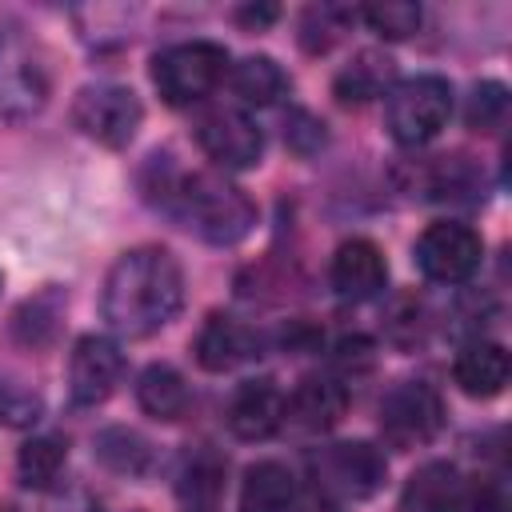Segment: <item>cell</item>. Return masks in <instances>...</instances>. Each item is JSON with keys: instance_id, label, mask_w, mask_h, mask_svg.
I'll list each match as a JSON object with an SVG mask.
<instances>
[{"instance_id": "6da1fadb", "label": "cell", "mask_w": 512, "mask_h": 512, "mask_svg": "<svg viewBox=\"0 0 512 512\" xmlns=\"http://www.w3.org/2000/svg\"><path fill=\"white\" fill-rule=\"evenodd\" d=\"M180 304L184 272L168 248H132L108 268L100 312L116 336H152L180 312Z\"/></svg>"}, {"instance_id": "7a4b0ae2", "label": "cell", "mask_w": 512, "mask_h": 512, "mask_svg": "<svg viewBox=\"0 0 512 512\" xmlns=\"http://www.w3.org/2000/svg\"><path fill=\"white\" fill-rule=\"evenodd\" d=\"M172 212L208 244H236L256 224V204L248 192L220 172H192L164 184Z\"/></svg>"}, {"instance_id": "3957f363", "label": "cell", "mask_w": 512, "mask_h": 512, "mask_svg": "<svg viewBox=\"0 0 512 512\" xmlns=\"http://www.w3.org/2000/svg\"><path fill=\"white\" fill-rule=\"evenodd\" d=\"M52 96V68L44 44L20 28L4 24L0 28V116L12 124H24L44 112Z\"/></svg>"}, {"instance_id": "277c9868", "label": "cell", "mask_w": 512, "mask_h": 512, "mask_svg": "<svg viewBox=\"0 0 512 512\" xmlns=\"http://www.w3.org/2000/svg\"><path fill=\"white\" fill-rule=\"evenodd\" d=\"M224 72H228V52L212 40H184L152 60V84L172 108H188L212 96Z\"/></svg>"}, {"instance_id": "5b68a950", "label": "cell", "mask_w": 512, "mask_h": 512, "mask_svg": "<svg viewBox=\"0 0 512 512\" xmlns=\"http://www.w3.org/2000/svg\"><path fill=\"white\" fill-rule=\"evenodd\" d=\"M452 116V88L444 76H408L388 88L384 124L396 144H428Z\"/></svg>"}, {"instance_id": "8992f818", "label": "cell", "mask_w": 512, "mask_h": 512, "mask_svg": "<svg viewBox=\"0 0 512 512\" xmlns=\"http://www.w3.org/2000/svg\"><path fill=\"white\" fill-rule=\"evenodd\" d=\"M312 476H316L324 496L364 500L384 484L388 460L368 440H340V444H328L312 456Z\"/></svg>"}, {"instance_id": "52a82bcc", "label": "cell", "mask_w": 512, "mask_h": 512, "mask_svg": "<svg viewBox=\"0 0 512 512\" xmlns=\"http://www.w3.org/2000/svg\"><path fill=\"white\" fill-rule=\"evenodd\" d=\"M444 424V400L424 380H404L380 400V436L392 448H420Z\"/></svg>"}, {"instance_id": "ba28073f", "label": "cell", "mask_w": 512, "mask_h": 512, "mask_svg": "<svg viewBox=\"0 0 512 512\" xmlns=\"http://www.w3.org/2000/svg\"><path fill=\"white\" fill-rule=\"evenodd\" d=\"M140 120H144V108L136 92L120 84H88L72 104V124L104 148H124L136 136Z\"/></svg>"}, {"instance_id": "9c48e42d", "label": "cell", "mask_w": 512, "mask_h": 512, "mask_svg": "<svg viewBox=\"0 0 512 512\" xmlns=\"http://www.w3.org/2000/svg\"><path fill=\"white\" fill-rule=\"evenodd\" d=\"M480 256H484L480 236L468 224H456V220L428 224L420 232V240H416V264L436 284H464V280H472L476 268H480Z\"/></svg>"}, {"instance_id": "30bf717a", "label": "cell", "mask_w": 512, "mask_h": 512, "mask_svg": "<svg viewBox=\"0 0 512 512\" xmlns=\"http://www.w3.org/2000/svg\"><path fill=\"white\" fill-rule=\"evenodd\" d=\"M196 140H200V148L212 164L232 168V172L260 164V152H264V136H260L256 120L240 108H212L200 120Z\"/></svg>"}, {"instance_id": "8fae6325", "label": "cell", "mask_w": 512, "mask_h": 512, "mask_svg": "<svg viewBox=\"0 0 512 512\" xmlns=\"http://www.w3.org/2000/svg\"><path fill=\"white\" fill-rule=\"evenodd\" d=\"M124 376V356L108 336H80L68 360V388L76 404H104Z\"/></svg>"}, {"instance_id": "7c38bea8", "label": "cell", "mask_w": 512, "mask_h": 512, "mask_svg": "<svg viewBox=\"0 0 512 512\" xmlns=\"http://www.w3.org/2000/svg\"><path fill=\"white\" fill-rule=\"evenodd\" d=\"M388 284V264H384V252L364 240V236H352L336 248L332 256V288L340 300H352V304H364V300H376Z\"/></svg>"}, {"instance_id": "4fadbf2b", "label": "cell", "mask_w": 512, "mask_h": 512, "mask_svg": "<svg viewBox=\"0 0 512 512\" xmlns=\"http://www.w3.org/2000/svg\"><path fill=\"white\" fill-rule=\"evenodd\" d=\"M284 412H288V396L276 388V380H268V376L244 380V384L232 392L228 428H232L240 440H268V436L284 424Z\"/></svg>"}, {"instance_id": "5bb4252c", "label": "cell", "mask_w": 512, "mask_h": 512, "mask_svg": "<svg viewBox=\"0 0 512 512\" xmlns=\"http://www.w3.org/2000/svg\"><path fill=\"white\" fill-rule=\"evenodd\" d=\"M344 412H348V388L332 376H308L288 396L284 420H292L304 432H328L344 420Z\"/></svg>"}, {"instance_id": "9a60e30c", "label": "cell", "mask_w": 512, "mask_h": 512, "mask_svg": "<svg viewBox=\"0 0 512 512\" xmlns=\"http://www.w3.org/2000/svg\"><path fill=\"white\" fill-rule=\"evenodd\" d=\"M256 352V332L224 312H212L196 336V360L208 372H232L236 364H244Z\"/></svg>"}, {"instance_id": "2e32d148", "label": "cell", "mask_w": 512, "mask_h": 512, "mask_svg": "<svg viewBox=\"0 0 512 512\" xmlns=\"http://www.w3.org/2000/svg\"><path fill=\"white\" fill-rule=\"evenodd\" d=\"M464 476L448 460L420 464L404 484V512H464Z\"/></svg>"}, {"instance_id": "e0dca14e", "label": "cell", "mask_w": 512, "mask_h": 512, "mask_svg": "<svg viewBox=\"0 0 512 512\" xmlns=\"http://www.w3.org/2000/svg\"><path fill=\"white\" fill-rule=\"evenodd\" d=\"M452 376H456V384H460L464 396L488 400V396H500V392H504V384H508V376H512V360H508V352H504L500 344L476 340V344H468V348L456 356Z\"/></svg>"}, {"instance_id": "ac0fdd59", "label": "cell", "mask_w": 512, "mask_h": 512, "mask_svg": "<svg viewBox=\"0 0 512 512\" xmlns=\"http://www.w3.org/2000/svg\"><path fill=\"white\" fill-rule=\"evenodd\" d=\"M296 480L280 460H256L240 480V512H288Z\"/></svg>"}, {"instance_id": "d6986e66", "label": "cell", "mask_w": 512, "mask_h": 512, "mask_svg": "<svg viewBox=\"0 0 512 512\" xmlns=\"http://www.w3.org/2000/svg\"><path fill=\"white\" fill-rule=\"evenodd\" d=\"M136 400L156 420H180L188 412V384L172 364H148L136 380Z\"/></svg>"}, {"instance_id": "ffe728a7", "label": "cell", "mask_w": 512, "mask_h": 512, "mask_svg": "<svg viewBox=\"0 0 512 512\" xmlns=\"http://www.w3.org/2000/svg\"><path fill=\"white\" fill-rule=\"evenodd\" d=\"M392 60L384 52H356L352 64L340 68L336 76V100L340 104H368L376 96H384V88L392 84Z\"/></svg>"}, {"instance_id": "44dd1931", "label": "cell", "mask_w": 512, "mask_h": 512, "mask_svg": "<svg viewBox=\"0 0 512 512\" xmlns=\"http://www.w3.org/2000/svg\"><path fill=\"white\" fill-rule=\"evenodd\" d=\"M232 92L248 108H268L288 92V76L272 56H244L232 68Z\"/></svg>"}, {"instance_id": "7402d4cb", "label": "cell", "mask_w": 512, "mask_h": 512, "mask_svg": "<svg viewBox=\"0 0 512 512\" xmlns=\"http://www.w3.org/2000/svg\"><path fill=\"white\" fill-rule=\"evenodd\" d=\"M96 456L112 468V472H124V476H140L152 460L144 436H136L132 428H108L96 436Z\"/></svg>"}, {"instance_id": "603a6c76", "label": "cell", "mask_w": 512, "mask_h": 512, "mask_svg": "<svg viewBox=\"0 0 512 512\" xmlns=\"http://www.w3.org/2000/svg\"><path fill=\"white\" fill-rule=\"evenodd\" d=\"M64 444L60 440H52V436H36V440H28L24 448H20V480L28 484V488H52L56 484V476H60V468H64Z\"/></svg>"}, {"instance_id": "cb8c5ba5", "label": "cell", "mask_w": 512, "mask_h": 512, "mask_svg": "<svg viewBox=\"0 0 512 512\" xmlns=\"http://www.w3.org/2000/svg\"><path fill=\"white\" fill-rule=\"evenodd\" d=\"M356 16L384 40H404L420 28V4L412 0H376V4H364Z\"/></svg>"}, {"instance_id": "d4e9b609", "label": "cell", "mask_w": 512, "mask_h": 512, "mask_svg": "<svg viewBox=\"0 0 512 512\" xmlns=\"http://www.w3.org/2000/svg\"><path fill=\"white\" fill-rule=\"evenodd\" d=\"M504 116H508V88L496 84V80H484L472 88L468 96V108H464V120L472 132H500L504 128Z\"/></svg>"}, {"instance_id": "484cf974", "label": "cell", "mask_w": 512, "mask_h": 512, "mask_svg": "<svg viewBox=\"0 0 512 512\" xmlns=\"http://www.w3.org/2000/svg\"><path fill=\"white\" fill-rule=\"evenodd\" d=\"M348 20H356V12L348 8H336V4H320V8H308L304 20H300V40L308 52H328L340 32L348 28Z\"/></svg>"}, {"instance_id": "4316f807", "label": "cell", "mask_w": 512, "mask_h": 512, "mask_svg": "<svg viewBox=\"0 0 512 512\" xmlns=\"http://www.w3.org/2000/svg\"><path fill=\"white\" fill-rule=\"evenodd\" d=\"M0 420L12 428H28L40 420V396L20 380H0Z\"/></svg>"}, {"instance_id": "83f0119b", "label": "cell", "mask_w": 512, "mask_h": 512, "mask_svg": "<svg viewBox=\"0 0 512 512\" xmlns=\"http://www.w3.org/2000/svg\"><path fill=\"white\" fill-rule=\"evenodd\" d=\"M464 508L468 512H508V496L500 484H484L472 496H464Z\"/></svg>"}, {"instance_id": "f1b7e54d", "label": "cell", "mask_w": 512, "mask_h": 512, "mask_svg": "<svg viewBox=\"0 0 512 512\" xmlns=\"http://www.w3.org/2000/svg\"><path fill=\"white\" fill-rule=\"evenodd\" d=\"M236 20H244V24L260 28V24L276 20V8H272V4H264V8H240V12H236Z\"/></svg>"}, {"instance_id": "f546056e", "label": "cell", "mask_w": 512, "mask_h": 512, "mask_svg": "<svg viewBox=\"0 0 512 512\" xmlns=\"http://www.w3.org/2000/svg\"><path fill=\"white\" fill-rule=\"evenodd\" d=\"M296 512H340V508H336V500H332V496L316 492V496H304V500L296 504Z\"/></svg>"}, {"instance_id": "4dcf8cb0", "label": "cell", "mask_w": 512, "mask_h": 512, "mask_svg": "<svg viewBox=\"0 0 512 512\" xmlns=\"http://www.w3.org/2000/svg\"><path fill=\"white\" fill-rule=\"evenodd\" d=\"M0 512H16V508H12V504H0Z\"/></svg>"}]
</instances>
